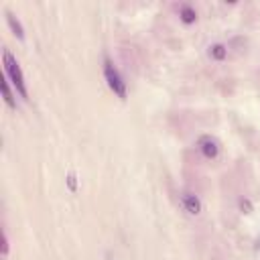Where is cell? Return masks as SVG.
I'll return each instance as SVG.
<instances>
[{
    "label": "cell",
    "mask_w": 260,
    "mask_h": 260,
    "mask_svg": "<svg viewBox=\"0 0 260 260\" xmlns=\"http://www.w3.org/2000/svg\"><path fill=\"white\" fill-rule=\"evenodd\" d=\"M2 69H4V77L10 81V85L14 87L16 95L22 98V100H28V85H26V77L22 73V67L20 63L16 61V57L4 49L2 51Z\"/></svg>",
    "instance_id": "6da1fadb"
},
{
    "label": "cell",
    "mask_w": 260,
    "mask_h": 260,
    "mask_svg": "<svg viewBox=\"0 0 260 260\" xmlns=\"http://www.w3.org/2000/svg\"><path fill=\"white\" fill-rule=\"evenodd\" d=\"M104 79H106V85L110 87V91L120 98V100H126L128 98V85L120 73V69L114 65V61L110 57H104Z\"/></svg>",
    "instance_id": "7a4b0ae2"
},
{
    "label": "cell",
    "mask_w": 260,
    "mask_h": 260,
    "mask_svg": "<svg viewBox=\"0 0 260 260\" xmlns=\"http://www.w3.org/2000/svg\"><path fill=\"white\" fill-rule=\"evenodd\" d=\"M195 146H197L199 154H201L205 160H215V158L219 156V152H221L219 140H217L215 136H211V134H201V136L197 138Z\"/></svg>",
    "instance_id": "3957f363"
},
{
    "label": "cell",
    "mask_w": 260,
    "mask_h": 260,
    "mask_svg": "<svg viewBox=\"0 0 260 260\" xmlns=\"http://www.w3.org/2000/svg\"><path fill=\"white\" fill-rule=\"evenodd\" d=\"M179 203H181L183 211L189 213V215H199L201 213V207H203L201 205V199L195 193H191V191H183L179 195Z\"/></svg>",
    "instance_id": "277c9868"
},
{
    "label": "cell",
    "mask_w": 260,
    "mask_h": 260,
    "mask_svg": "<svg viewBox=\"0 0 260 260\" xmlns=\"http://www.w3.org/2000/svg\"><path fill=\"white\" fill-rule=\"evenodd\" d=\"M177 14H179V20L183 24H187V26H191V24L197 22V10L191 4H181L179 10H177Z\"/></svg>",
    "instance_id": "5b68a950"
},
{
    "label": "cell",
    "mask_w": 260,
    "mask_h": 260,
    "mask_svg": "<svg viewBox=\"0 0 260 260\" xmlns=\"http://www.w3.org/2000/svg\"><path fill=\"white\" fill-rule=\"evenodd\" d=\"M2 98H4L8 108L16 110V91L12 89V85H10V81L6 77H2Z\"/></svg>",
    "instance_id": "8992f818"
},
{
    "label": "cell",
    "mask_w": 260,
    "mask_h": 260,
    "mask_svg": "<svg viewBox=\"0 0 260 260\" xmlns=\"http://www.w3.org/2000/svg\"><path fill=\"white\" fill-rule=\"evenodd\" d=\"M6 22H8V26H10V30H12V35L16 37V39H24V26H22V22L10 12V10H6Z\"/></svg>",
    "instance_id": "52a82bcc"
},
{
    "label": "cell",
    "mask_w": 260,
    "mask_h": 260,
    "mask_svg": "<svg viewBox=\"0 0 260 260\" xmlns=\"http://www.w3.org/2000/svg\"><path fill=\"white\" fill-rule=\"evenodd\" d=\"M209 57L213 59V61H223L225 57H228V47L223 45V43H213V45H209Z\"/></svg>",
    "instance_id": "ba28073f"
},
{
    "label": "cell",
    "mask_w": 260,
    "mask_h": 260,
    "mask_svg": "<svg viewBox=\"0 0 260 260\" xmlns=\"http://www.w3.org/2000/svg\"><path fill=\"white\" fill-rule=\"evenodd\" d=\"M8 248H10V242H8V234H6V230L2 232V256L6 258L8 256Z\"/></svg>",
    "instance_id": "9c48e42d"
},
{
    "label": "cell",
    "mask_w": 260,
    "mask_h": 260,
    "mask_svg": "<svg viewBox=\"0 0 260 260\" xmlns=\"http://www.w3.org/2000/svg\"><path fill=\"white\" fill-rule=\"evenodd\" d=\"M240 209H242V213H250V209H252L250 199H240Z\"/></svg>",
    "instance_id": "30bf717a"
}]
</instances>
